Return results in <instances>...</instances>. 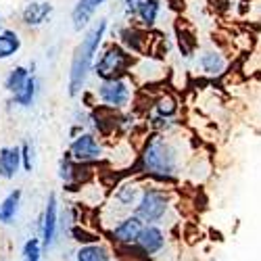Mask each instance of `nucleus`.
<instances>
[{
    "label": "nucleus",
    "mask_w": 261,
    "mask_h": 261,
    "mask_svg": "<svg viewBox=\"0 0 261 261\" xmlns=\"http://www.w3.org/2000/svg\"><path fill=\"white\" fill-rule=\"evenodd\" d=\"M142 171L159 180H173L180 169L178 148L163 136H153L142 150Z\"/></svg>",
    "instance_id": "f257e3e1"
},
{
    "label": "nucleus",
    "mask_w": 261,
    "mask_h": 261,
    "mask_svg": "<svg viewBox=\"0 0 261 261\" xmlns=\"http://www.w3.org/2000/svg\"><path fill=\"white\" fill-rule=\"evenodd\" d=\"M105 30H107V21L100 19L98 23L86 34V38L82 40V44L77 46L75 55H73V61H71V73H69V94L75 96L80 92V88L86 82V75L90 71V65H92V59H94V53L98 50L100 42H102V36H105Z\"/></svg>",
    "instance_id": "f03ea898"
},
{
    "label": "nucleus",
    "mask_w": 261,
    "mask_h": 261,
    "mask_svg": "<svg viewBox=\"0 0 261 261\" xmlns=\"http://www.w3.org/2000/svg\"><path fill=\"white\" fill-rule=\"evenodd\" d=\"M169 209V199L165 190L161 188H146L142 194H140V201L136 205V215L140 217L142 222L153 226L155 222L163 220V215L167 213Z\"/></svg>",
    "instance_id": "7ed1b4c3"
},
{
    "label": "nucleus",
    "mask_w": 261,
    "mask_h": 261,
    "mask_svg": "<svg viewBox=\"0 0 261 261\" xmlns=\"http://www.w3.org/2000/svg\"><path fill=\"white\" fill-rule=\"evenodd\" d=\"M132 63V57H129L127 50H123L121 46H109L102 57L96 63V75H100L105 82L107 80H117V75L125 73V69Z\"/></svg>",
    "instance_id": "20e7f679"
},
{
    "label": "nucleus",
    "mask_w": 261,
    "mask_h": 261,
    "mask_svg": "<svg viewBox=\"0 0 261 261\" xmlns=\"http://www.w3.org/2000/svg\"><path fill=\"white\" fill-rule=\"evenodd\" d=\"M98 96L100 100L107 105V107H111V109H121L127 105L129 100V86L127 82L123 80H107L100 84V88H98Z\"/></svg>",
    "instance_id": "39448f33"
},
{
    "label": "nucleus",
    "mask_w": 261,
    "mask_h": 261,
    "mask_svg": "<svg viewBox=\"0 0 261 261\" xmlns=\"http://www.w3.org/2000/svg\"><path fill=\"white\" fill-rule=\"evenodd\" d=\"M69 153L75 161H96L102 157V148L100 144L96 142V138L92 134H82L77 136L73 142H71V148H69Z\"/></svg>",
    "instance_id": "423d86ee"
},
{
    "label": "nucleus",
    "mask_w": 261,
    "mask_h": 261,
    "mask_svg": "<svg viewBox=\"0 0 261 261\" xmlns=\"http://www.w3.org/2000/svg\"><path fill=\"white\" fill-rule=\"evenodd\" d=\"M144 230V224L138 215H129L125 220H121L115 230H113V238L121 245H132V243H138V236L140 232Z\"/></svg>",
    "instance_id": "0eeeda50"
},
{
    "label": "nucleus",
    "mask_w": 261,
    "mask_h": 261,
    "mask_svg": "<svg viewBox=\"0 0 261 261\" xmlns=\"http://www.w3.org/2000/svg\"><path fill=\"white\" fill-rule=\"evenodd\" d=\"M55 234H57V194L53 192L48 197V201H46L44 220H42V241H44L46 249L53 247Z\"/></svg>",
    "instance_id": "6e6552de"
},
{
    "label": "nucleus",
    "mask_w": 261,
    "mask_h": 261,
    "mask_svg": "<svg viewBox=\"0 0 261 261\" xmlns=\"http://www.w3.org/2000/svg\"><path fill=\"white\" fill-rule=\"evenodd\" d=\"M199 67L209 77H220L228 67V61L220 50H205L199 57Z\"/></svg>",
    "instance_id": "1a4fd4ad"
},
{
    "label": "nucleus",
    "mask_w": 261,
    "mask_h": 261,
    "mask_svg": "<svg viewBox=\"0 0 261 261\" xmlns=\"http://www.w3.org/2000/svg\"><path fill=\"white\" fill-rule=\"evenodd\" d=\"M138 245L146 255H155L165 247V234L157 226H144L138 236Z\"/></svg>",
    "instance_id": "9d476101"
},
{
    "label": "nucleus",
    "mask_w": 261,
    "mask_h": 261,
    "mask_svg": "<svg viewBox=\"0 0 261 261\" xmlns=\"http://www.w3.org/2000/svg\"><path fill=\"white\" fill-rule=\"evenodd\" d=\"M19 163H21V148L17 146L0 148V178H5V180L15 178Z\"/></svg>",
    "instance_id": "9b49d317"
},
{
    "label": "nucleus",
    "mask_w": 261,
    "mask_h": 261,
    "mask_svg": "<svg viewBox=\"0 0 261 261\" xmlns=\"http://www.w3.org/2000/svg\"><path fill=\"white\" fill-rule=\"evenodd\" d=\"M105 3V0H77V5L71 13V19H73V28L75 30H82L88 25V21L92 19V15L96 13V9Z\"/></svg>",
    "instance_id": "f8f14e48"
},
{
    "label": "nucleus",
    "mask_w": 261,
    "mask_h": 261,
    "mask_svg": "<svg viewBox=\"0 0 261 261\" xmlns=\"http://www.w3.org/2000/svg\"><path fill=\"white\" fill-rule=\"evenodd\" d=\"M50 13H53V5L50 3H32V5H28L23 9V15H21V17H23L25 25L38 28V25H42L50 17Z\"/></svg>",
    "instance_id": "ddd939ff"
},
{
    "label": "nucleus",
    "mask_w": 261,
    "mask_h": 261,
    "mask_svg": "<svg viewBox=\"0 0 261 261\" xmlns=\"http://www.w3.org/2000/svg\"><path fill=\"white\" fill-rule=\"evenodd\" d=\"M19 203H21V190H13L9 197L0 203V222L3 224H13L15 215H17V209H19Z\"/></svg>",
    "instance_id": "4468645a"
},
{
    "label": "nucleus",
    "mask_w": 261,
    "mask_h": 261,
    "mask_svg": "<svg viewBox=\"0 0 261 261\" xmlns=\"http://www.w3.org/2000/svg\"><path fill=\"white\" fill-rule=\"evenodd\" d=\"M30 71L25 69V67H15L9 75H7V82H5V88L15 96V94H19L21 90L25 88V84L30 82Z\"/></svg>",
    "instance_id": "2eb2a0df"
},
{
    "label": "nucleus",
    "mask_w": 261,
    "mask_h": 261,
    "mask_svg": "<svg viewBox=\"0 0 261 261\" xmlns=\"http://www.w3.org/2000/svg\"><path fill=\"white\" fill-rule=\"evenodd\" d=\"M21 46V40L15 32L11 30H5V32H0V59H9L13 57Z\"/></svg>",
    "instance_id": "dca6fc26"
},
{
    "label": "nucleus",
    "mask_w": 261,
    "mask_h": 261,
    "mask_svg": "<svg viewBox=\"0 0 261 261\" xmlns=\"http://www.w3.org/2000/svg\"><path fill=\"white\" fill-rule=\"evenodd\" d=\"M121 40L127 46V53H142L144 44H146V36L138 30H125L121 32Z\"/></svg>",
    "instance_id": "f3484780"
},
{
    "label": "nucleus",
    "mask_w": 261,
    "mask_h": 261,
    "mask_svg": "<svg viewBox=\"0 0 261 261\" xmlns=\"http://www.w3.org/2000/svg\"><path fill=\"white\" fill-rule=\"evenodd\" d=\"M75 261H109V253L100 245H86L77 251Z\"/></svg>",
    "instance_id": "a211bd4d"
},
{
    "label": "nucleus",
    "mask_w": 261,
    "mask_h": 261,
    "mask_svg": "<svg viewBox=\"0 0 261 261\" xmlns=\"http://www.w3.org/2000/svg\"><path fill=\"white\" fill-rule=\"evenodd\" d=\"M155 109H157L159 117H169L171 119V115H176V111H178V100L171 94H161L155 100Z\"/></svg>",
    "instance_id": "6ab92c4d"
},
{
    "label": "nucleus",
    "mask_w": 261,
    "mask_h": 261,
    "mask_svg": "<svg viewBox=\"0 0 261 261\" xmlns=\"http://www.w3.org/2000/svg\"><path fill=\"white\" fill-rule=\"evenodd\" d=\"M159 11H161V5H159V0H153V3H148L140 13H138V19H140V23L144 28H150V25H155V21L159 17Z\"/></svg>",
    "instance_id": "aec40b11"
},
{
    "label": "nucleus",
    "mask_w": 261,
    "mask_h": 261,
    "mask_svg": "<svg viewBox=\"0 0 261 261\" xmlns=\"http://www.w3.org/2000/svg\"><path fill=\"white\" fill-rule=\"evenodd\" d=\"M138 194H140V190H138L136 184H125V186H121V188L117 190L115 199H117L123 207H132V205L136 203V199H138Z\"/></svg>",
    "instance_id": "412c9836"
},
{
    "label": "nucleus",
    "mask_w": 261,
    "mask_h": 261,
    "mask_svg": "<svg viewBox=\"0 0 261 261\" xmlns=\"http://www.w3.org/2000/svg\"><path fill=\"white\" fill-rule=\"evenodd\" d=\"M36 80H34V75L30 77V82L25 84V88L21 90L19 94H15V102L17 105H21V107H30L32 102H34V96H36Z\"/></svg>",
    "instance_id": "4be33fe9"
},
{
    "label": "nucleus",
    "mask_w": 261,
    "mask_h": 261,
    "mask_svg": "<svg viewBox=\"0 0 261 261\" xmlns=\"http://www.w3.org/2000/svg\"><path fill=\"white\" fill-rule=\"evenodd\" d=\"M40 253H42V245H40L38 238H30V241L23 245V259L25 261H42Z\"/></svg>",
    "instance_id": "5701e85b"
},
{
    "label": "nucleus",
    "mask_w": 261,
    "mask_h": 261,
    "mask_svg": "<svg viewBox=\"0 0 261 261\" xmlns=\"http://www.w3.org/2000/svg\"><path fill=\"white\" fill-rule=\"evenodd\" d=\"M148 3H153V0H125V11H127L129 15L138 17V13H140Z\"/></svg>",
    "instance_id": "b1692460"
},
{
    "label": "nucleus",
    "mask_w": 261,
    "mask_h": 261,
    "mask_svg": "<svg viewBox=\"0 0 261 261\" xmlns=\"http://www.w3.org/2000/svg\"><path fill=\"white\" fill-rule=\"evenodd\" d=\"M73 236H75V241H77V243H96V241H98L94 234H88L86 230H80V228L73 230Z\"/></svg>",
    "instance_id": "393cba45"
},
{
    "label": "nucleus",
    "mask_w": 261,
    "mask_h": 261,
    "mask_svg": "<svg viewBox=\"0 0 261 261\" xmlns=\"http://www.w3.org/2000/svg\"><path fill=\"white\" fill-rule=\"evenodd\" d=\"M21 159H23L25 171H32V146H30V144L21 146Z\"/></svg>",
    "instance_id": "a878e982"
}]
</instances>
